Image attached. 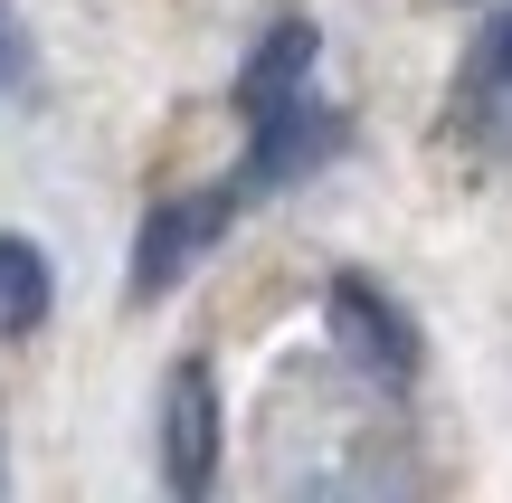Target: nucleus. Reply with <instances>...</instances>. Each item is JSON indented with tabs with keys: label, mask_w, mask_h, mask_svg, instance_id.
<instances>
[{
	"label": "nucleus",
	"mask_w": 512,
	"mask_h": 503,
	"mask_svg": "<svg viewBox=\"0 0 512 503\" xmlns=\"http://www.w3.org/2000/svg\"><path fill=\"white\" fill-rule=\"evenodd\" d=\"M304 76H313V29L304 19H275L266 29V48L238 67V105H285V95H304Z\"/></svg>",
	"instance_id": "423d86ee"
},
{
	"label": "nucleus",
	"mask_w": 512,
	"mask_h": 503,
	"mask_svg": "<svg viewBox=\"0 0 512 503\" xmlns=\"http://www.w3.org/2000/svg\"><path fill=\"white\" fill-rule=\"evenodd\" d=\"M323 323L361 352V371H380V380H408L418 371V333H408V314L380 295V285H361V276H332V295H323Z\"/></svg>",
	"instance_id": "7ed1b4c3"
},
{
	"label": "nucleus",
	"mask_w": 512,
	"mask_h": 503,
	"mask_svg": "<svg viewBox=\"0 0 512 503\" xmlns=\"http://www.w3.org/2000/svg\"><path fill=\"white\" fill-rule=\"evenodd\" d=\"M323 114L304 105V95H285V105H256V152H247V181H285V171H304L313 152H323Z\"/></svg>",
	"instance_id": "39448f33"
},
{
	"label": "nucleus",
	"mask_w": 512,
	"mask_h": 503,
	"mask_svg": "<svg viewBox=\"0 0 512 503\" xmlns=\"http://www.w3.org/2000/svg\"><path fill=\"white\" fill-rule=\"evenodd\" d=\"M209 475H219V390H209L200 361H181L162 390V485L209 494Z\"/></svg>",
	"instance_id": "f257e3e1"
},
{
	"label": "nucleus",
	"mask_w": 512,
	"mask_h": 503,
	"mask_svg": "<svg viewBox=\"0 0 512 503\" xmlns=\"http://www.w3.org/2000/svg\"><path fill=\"white\" fill-rule=\"evenodd\" d=\"M48 257H38L29 238H0V333H29V323H48Z\"/></svg>",
	"instance_id": "0eeeda50"
},
{
	"label": "nucleus",
	"mask_w": 512,
	"mask_h": 503,
	"mask_svg": "<svg viewBox=\"0 0 512 503\" xmlns=\"http://www.w3.org/2000/svg\"><path fill=\"white\" fill-rule=\"evenodd\" d=\"M219 219H228V200H219V190H181V200H152L143 238H133V295H162L181 266H200V247L219 238Z\"/></svg>",
	"instance_id": "f03ea898"
},
{
	"label": "nucleus",
	"mask_w": 512,
	"mask_h": 503,
	"mask_svg": "<svg viewBox=\"0 0 512 503\" xmlns=\"http://www.w3.org/2000/svg\"><path fill=\"white\" fill-rule=\"evenodd\" d=\"M456 124H465V143H484V152H512V10L494 19V29H484V48L465 57Z\"/></svg>",
	"instance_id": "20e7f679"
}]
</instances>
